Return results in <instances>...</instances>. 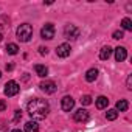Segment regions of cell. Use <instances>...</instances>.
<instances>
[{"label": "cell", "mask_w": 132, "mask_h": 132, "mask_svg": "<svg viewBox=\"0 0 132 132\" xmlns=\"http://www.w3.org/2000/svg\"><path fill=\"white\" fill-rule=\"evenodd\" d=\"M0 76H2V72H0Z\"/></svg>", "instance_id": "cell-29"}, {"label": "cell", "mask_w": 132, "mask_h": 132, "mask_svg": "<svg viewBox=\"0 0 132 132\" xmlns=\"http://www.w3.org/2000/svg\"><path fill=\"white\" fill-rule=\"evenodd\" d=\"M6 109V103L5 101H0V110H5Z\"/></svg>", "instance_id": "cell-25"}, {"label": "cell", "mask_w": 132, "mask_h": 132, "mask_svg": "<svg viewBox=\"0 0 132 132\" xmlns=\"http://www.w3.org/2000/svg\"><path fill=\"white\" fill-rule=\"evenodd\" d=\"M40 36H42V39H47V40L53 39L54 37V27H53V23H47L40 30Z\"/></svg>", "instance_id": "cell-5"}, {"label": "cell", "mask_w": 132, "mask_h": 132, "mask_svg": "<svg viewBox=\"0 0 132 132\" xmlns=\"http://www.w3.org/2000/svg\"><path fill=\"white\" fill-rule=\"evenodd\" d=\"M33 36V27L30 23H22L17 28V39L20 42H28Z\"/></svg>", "instance_id": "cell-2"}, {"label": "cell", "mask_w": 132, "mask_h": 132, "mask_svg": "<svg viewBox=\"0 0 132 132\" xmlns=\"http://www.w3.org/2000/svg\"><path fill=\"white\" fill-rule=\"evenodd\" d=\"M96 78H98V69H90V70H87V73H86V81L93 82Z\"/></svg>", "instance_id": "cell-12"}, {"label": "cell", "mask_w": 132, "mask_h": 132, "mask_svg": "<svg viewBox=\"0 0 132 132\" xmlns=\"http://www.w3.org/2000/svg\"><path fill=\"white\" fill-rule=\"evenodd\" d=\"M11 132H22V130H20V129H13Z\"/></svg>", "instance_id": "cell-27"}, {"label": "cell", "mask_w": 132, "mask_h": 132, "mask_svg": "<svg viewBox=\"0 0 132 132\" xmlns=\"http://www.w3.org/2000/svg\"><path fill=\"white\" fill-rule=\"evenodd\" d=\"M110 54H112V48H110L109 45H106V47H103V48H101V51H100V57H101L103 61H106V59H109V57H110Z\"/></svg>", "instance_id": "cell-13"}, {"label": "cell", "mask_w": 132, "mask_h": 132, "mask_svg": "<svg viewBox=\"0 0 132 132\" xmlns=\"http://www.w3.org/2000/svg\"><path fill=\"white\" fill-rule=\"evenodd\" d=\"M39 53L40 54H47L48 53V48L47 47H39Z\"/></svg>", "instance_id": "cell-23"}, {"label": "cell", "mask_w": 132, "mask_h": 132, "mask_svg": "<svg viewBox=\"0 0 132 132\" xmlns=\"http://www.w3.org/2000/svg\"><path fill=\"white\" fill-rule=\"evenodd\" d=\"M61 107H62V110H65V112H70V110L75 107V100H73L72 96H64V98L61 100Z\"/></svg>", "instance_id": "cell-7"}, {"label": "cell", "mask_w": 132, "mask_h": 132, "mask_svg": "<svg viewBox=\"0 0 132 132\" xmlns=\"http://www.w3.org/2000/svg\"><path fill=\"white\" fill-rule=\"evenodd\" d=\"M5 50H6L8 54H17V53H19V47H17L16 44H8Z\"/></svg>", "instance_id": "cell-18"}, {"label": "cell", "mask_w": 132, "mask_h": 132, "mask_svg": "<svg viewBox=\"0 0 132 132\" xmlns=\"http://www.w3.org/2000/svg\"><path fill=\"white\" fill-rule=\"evenodd\" d=\"M70 51H72V48H70L69 44H61L56 48V54L59 57H67V56H70Z\"/></svg>", "instance_id": "cell-8"}, {"label": "cell", "mask_w": 132, "mask_h": 132, "mask_svg": "<svg viewBox=\"0 0 132 132\" xmlns=\"http://www.w3.org/2000/svg\"><path fill=\"white\" fill-rule=\"evenodd\" d=\"M22 118V112L20 110H16V113H14V121H19Z\"/></svg>", "instance_id": "cell-22"}, {"label": "cell", "mask_w": 132, "mask_h": 132, "mask_svg": "<svg viewBox=\"0 0 132 132\" xmlns=\"http://www.w3.org/2000/svg\"><path fill=\"white\" fill-rule=\"evenodd\" d=\"M34 70H36L37 76H40V78H45V76H48V69L45 67V65H40V64H37L36 67H34Z\"/></svg>", "instance_id": "cell-11"}, {"label": "cell", "mask_w": 132, "mask_h": 132, "mask_svg": "<svg viewBox=\"0 0 132 132\" xmlns=\"http://www.w3.org/2000/svg\"><path fill=\"white\" fill-rule=\"evenodd\" d=\"M107 104H109V100H107L106 96H98V98H96V107H98V109H106Z\"/></svg>", "instance_id": "cell-15"}, {"label": "cell", "mask_w": 132, "mask_h": 132, "mask_svg": "<svg viewBox=\"0 0 132 132\" xmlns=\"http://www.w3.org/2000/svg\"><path fill=\"white\" fill-rule=\"evenodd\" d=\"M117 117H118V112H117L115 109H110V110L106 112V118L110 120V121H112V120H117Z\"/></svg>", "instance_id": "cell-19"}, {"label": "cell", "mask_w": 132, "mask_h": 132, "mask_svg": "<svg viewBox=\"0 0 132 132\" xmlns=\"http://www.w3.org/2000/svg\"><path fill=\"white\" fill-rule=\"evenodd\" d=\"M75 121H78V123H86L87 120H89V112L86 110V109H78L76 112H75Z\"/></svg>", "instance_id": "cell-9"}, {"label": "cell", "mask_w": 132, "mask_h": 132, "mask_svg": "<svg viewBox=\"0 0 132 132\" xmlns=\"http://www.w3.org/2000/svg\"><path fill=\"white\" fill-rule=\"evenodd\" d=\"M2 39H3V34H2V31H0V42H2Z\"/></svg>", "instance_id": "cell-28"}, {"label": "cell", "mask_w": 132, "mask_h": 132, "mask_svg": "<svg viewBox=\"0 0 132 132\" xmlns=\"http://www.w3.org/2000/svg\"><path fill=\"white\" fill-rule=\"evenodd\" d=\"M6 70H13V64H6Z\"/></svg>", "instance_id": "cell-26"}, {"label": "cell", "mask_w": 132, "mask_h": 132, "mask_svg": "<svg viewBox=\"0 0 132 132\" xmlns=\"http://www.w3.org/2000/svg\"><path fill=\"white\" fill-rule=\"evenodd\" d=\"M81 104H84V106H89V104H92V96H89V95H84V96L81 98Z\"/></svg>", "instance_id": "cell-20"}, {"label": "cell", "mask_w": 132, "mask_h": 132, "mask_svg": "<svg viewBox=\"0 0 132 132\" xmlns=\"http://www.w3.org/2000/svg\"><path fill=\"white\" fill-rule=\"evenodd\" d=\"M130 89H132V76L127 78V90H130Z\"/></svg>", "instance_id": "cell-24"}, {"label": "cell", "mask_w": 132, "mask_h": 132, "mask_svg": "<svg viewBox=\"0 0 132 132\" xmlns=\"http://www.w3.org/2000/svg\"><path fill=\"white\" fill-rule=\"evenodd\" d=\"M64 36H65V39L75 40V39L79 37V28L75 27V25H67L64 28Z\"/></svg>", "instance_id": "cell-3"}, {"label": "cell", "mask_w": 132, "mask_h": 132, "mask_svg": "<svg viewBox=\"0 0 132 132\" xmlns=\"http://www.w3.org/2000/svg\"><path fill=\"white\" fill-rule=\"evenodd\" d=\"M121 27H123L126 31H132V20H130L129 17H124V19L121 20Z\"/></svg>", "instance_id": "cell-17"}, {"label": "cell", "mask_w": 132, "mask_h": 132, "mask_svg": "<svg viewBox=\"0 0 132 132\" xmlns=\"http://www.w3.org/2000/svg\"><path fill=\"white\" fill-rule=\"evenodd\" d=\"M25 132H39V124L36 121H28L25 124Z\"/></svg>", "instance_id": "cell-14"}, {"label": "cell", "mask_w": 132, "mask_h": 132, "mask_svg": "<svg viewBox=\"0 0 132 132\" xmlns=\"http://www.w3.org/2000/svg\"><path fill=\"white\" fill-rule=\"evenodd\" d=\"M19 90H20V87H19V84L16 81H8L5 84V90L3 92H5L6 96H14V95L19 93Z\"/></svg>", "instance_id": "cell-4"}, {"label": "cell", "mask_w": 132, "mask_h": 132, "mask_svg": "<svg viewBox=\"0 0 132 132\" xmlns=\"http://www.w3.org/2000/svg\"><path fill=\"white\" fill-rule=\"evenodd\" d=\"M27 109H28V113H30V117H31L33 120H44V118L48 115V112H50L48 103H47L45 100H40V98L31 100V101L28 103Z\"/></svg>", "instance_id": "cell-1"}, {"label": "cell", "mask_w": 132, "mask_h": 132, "mask_svg": "<svg viewBox=\"0 0 132 132\" xmlns=\"http://www.w3.org/2000/svg\"><path fill=\"white\" fill-rule=\"evenodd\" d=\"M127 107H129V103H127L126 100H120V101L117 103V109H115V110H117V112H118V110H120V112H126Z\"/></svg>", "instance_id": "cell-16"}, {"label": "cell", "mask_w": 132, "mask_h": 132, "mask_svg": "<svg viewBox=\"0 0 132 132\" xmlns=\"http://www.w3.org/2000/svg\"><path fill=\"white\" fill-rule=\"evenodd\" d=\"M39 87H40V90L45 92L47 95H51V93L56 92V84H54L53 81H44V82L39 84Z\"/></svg>", "instance_id": "cell-6"}, {"label": "cell", "mask_w": 132, "mask_h": 132, "mask_svg": "<svg viewBox=\"0 0 132 132\" xmlns=\"http://www.w3.org/2000/svg\"><path fill=\"white\" fill-rule=\"evenodd\" d=\"M123 34H124V33H123L121 30H118V31L113 33V39H123Z\"/></svg>", "instance_id": "cell-21"}, {"label": "cell", "mask_w": 132, "mask_h": 132, "mask_svg": "<svg viewBox=\"0 0 132 132\" xmlns=\"http://www.w3.org/2000/svg\"><path fill=\"white\" fill-rule=\"evenodd\" d=\"M126 57H127V51H126L124 47H118V48H115V59H117L118 62H123Z\"/></svg>", "instance_id": "cell-10"}]
</instances>
